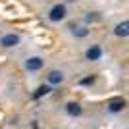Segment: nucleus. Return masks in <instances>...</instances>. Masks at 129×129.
<instances>
[{
    "instance_id": "obj_1",
    "label": "nucleus",
    "mask_w": 129,
    "mask_h": 129,
    "mask_svg": "<svg viewBox=\"0 0 129 129\" xmlns=\"http://www.w3.org/2000/svg\"><path fill=\"white\" fill-rule=\"evenodd\" d=\"M68 17V8L66 4H54L48 10V21L50 23H60Z\"/></svg>"
},
{
    "instance_id": "obj_2",
    "label": "nucleus",
    "mask_w": 129,
    "mask_h": 129,
    "mask_svg": "<svg viewBox=\"0 0 129 129\" xmlns=\"http://www.w3.org/2000/svg\"><path fill=\"white\" fill-rule=\"evenodd\" d=\"M125 106H127V100L123 96H112L106 104V110L110 114H121L125 110Z\"/></svg>"
},
{
    "instance_id": "obj_3",
    "label": "nucleus",
    "mask_w": 129,
    "mask_h": 129,
    "mask_svg": "<svg viewBox=\"0 0 129 129\" xmlns=\"http://www.w3.org/2000/svg\"><path fill=\"white\" fill-rule=\"evenodd\" d=\"M23 68H25L27 71H41L44 68V58H41V56H29V58L23 62Z\"/></svg>"
},
{
    "instance_id": "obj_4",
    "label": "nucleus",
    "mask_w": 129,
    "mask_h": 129,
    "mask_svg": "<svg viewBox=\"0 0 129 129\" xmlns=\"http://www.w3.org/2000/svg\"><path fill=\"white\" fill-rule=\"evenodd\" d=\"M64 110H66V114H68L70 118H79V116H83V106H81V102H77V100L66 102Z\"/></svg>"
},
{
    "instance_id": "obj_5",
    "label": "nucleus",
    "mask_w": 129,
    "mask_h": 129,
    "mask_svg": "<svg viewBox=\"0 0 129 129\" xmlns=\"http://www.w3.org/2000/svg\"><path fill=\"white\" fill-rule=\"evenodd\" d=\"M64 79H66V75H64V71H62V70H50L48 75H46V83H48L50 87L62 85V83H64Z\"/></svg>"
},
{
    "instance_id": "obj_6",
    "label": "nucleus",
    "mask_w": 129,
    "mask_h": 129,
    "mask_svg": "<svg viewBox=\"0 0 129 129\" xmlns=\"http://www.w3.org/2000/svg\"><path fill=\"white\" fill-rule=\"evenodd\" d=\"M100 58H102V46H100V44H91V46L85 50V60L87 62H98Z\"/></svg>"
},
{
    "instance_id": "obj_7",
    "label": "nucleus",
    "mask_w": 129,
    "mask_h": 129,
    "mask_svg": "<svg viewBox=\"0 0 129 129\" xmlns=\"http://www.w3.org/2000/svg\"><path fill=\"white\" fill-rule=\"evenodd\" d=\"M19 35H16V33H8V35H4V37H0V46L2 48H14V46H17L19 44Z\"/></svg>"
},
{
    "instance_id": "obj_8",
    "label": "nucleus",
    "mask_w": 129,
    "mask_h": 129,
    "mask_svg": "<svg viewBox=\"0 0 129 129\" xmlns=\"http://www.w3.org/2000/svg\"><path fill=\"white\" fill-rule=\"evenodd\" d=\"M114 35L119 37V39L127 37V35H129V21H127V19H123L121 23H118V25L114 27Z\"/></svg>"
},
{
    "instance_id": "obj_9",
    "label": "nucleus",
    "mask_w": 129,
    "mask_h": 129,
    "mask_svg": "<svg viewBox=\"0 0 129 129\" xmlns=\"http://www.w3.org/2000/svg\"><path fill=\"white\" fill-rule=\"evenodd\" d=\"M50 92H52V87L46 83V85H39L37 89H35V92H33V98L35 100H39V98H43V96H48Z\"/></svg>"
},
{
    "instance_id": "obj_10",
    "label": "nucleus",
    "mask_w": 129,
    "mask_h": 129,
    "mask_svg": "<svg viewBox=\"0 0 129 129\" xmlns=\"http://www.w3.org/2000/svg\"><path fill=\"white\" fill-rule=\"evenodd\" d=\"M102 19L100 12H87L85 14V23H98Z\"/></svg>"
},
{
    "instance_id": "obj_11",
    "label": "nucleus",
    "mask_w": 129,
    "mask_h": 129,
    "mask_svg": "<svg viewBox=\"0 0 129 129\" xmlns=\"http://www.w3.org/2000/svg\"><path fill=\"white\" fill-rule=\"evenodd\" d=\"M94 83H96V75H85L83 79L77 81V85H79V87H92Z\"/></svg>"
},
{
    "instance_id": "obj_12",
    "label": "nucleus",
    "mask_w": 129,
    "mask_h": 129,
    "mask_svg": "<svg viewBox=\"0 0 129 129\" xmlns=\"http://www.w3.org/2000/svg\"><path fill=\"white\" fill-rule=\"evenodd\" d=\"M71 33H73V37H77V39H83V37H87L89 35V27H71Z\"/></svg>"
},
{
    "instance_id": "obj_13",
    "label": "nucleus",
    "mask_w": 129,
    "mask_h": 129,
    "mask_svg": "<svg viewBox=\"0 0 129 129\" xmlns=\"http://www.w3.org/2000/svg\"><path fill=\"white\" fill-rule=\"evenodd\" d=\"M31 129H39V121H37V119H35V121L31 123Z\"/></svg>"
},
{
    "instance_id": "obj_14",
    "label": "nucleus",
    "mask_w": 129,
    "mask_h": 129,
    "mask_svg": "<svg viewBox=\"0 0 129 129\" xmlns=\"http://www.w3.org/2000/svg\"><path fill=\"white\" fill-rule=\"evenodd\" d=\"M66 2H77V0H66Z\"/></svg>"
}]
</instances>
